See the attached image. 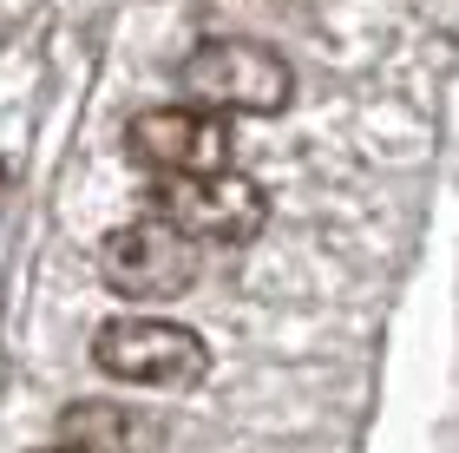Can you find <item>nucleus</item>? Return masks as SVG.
Wrapping results in <instances>:
<instances>
[{
    "mask_svg": "<svg viewBox=\"0 0 459 453\" xmlns=\"http://www.w3.org/2000/svg\"><path fill=\"white\" fill-rule=\"evenodd\" d=\"M92 362L99 375H112L125 388H164V395H191L211 375V342L184 322H158V316H118L92 335Z\"/></svg>",
    "mask_w": 459,
    "mask_h": 453,
    "instance_id": "nucleus-1",
    "label": "nucleus"
},
{
    "mask_svg": "<svg viewBox=\"0 0 459 453\" xmlns=\"http://www.w3.org/2000/svg\"><path fill=\"white\" fill-rule=\"evenodd\" d=\"M184 92L197 99L204 112L217 118H269L289 106V59L276 47H263V39H204V47H191V59H184Z\"/></svg>",
    "mask_w": 459,
    "mask_h": 453,
    "instance_id": "nucleus-2",
    "label": "nucleus"
},
{
    "mask_svg": "<svg viewBox=\"0 0 459 453\" xmlns=\"http://www.w3.org/2000/svg\"><path fill=\"white\" fill-rule=\"evenodd\" d=\"M144 217L171 223L191 243H249L269 223V191L243 171H217V178H164L144 197Z\"/></svg>",
    "mask_w": 459,
    "mask_h": 453,
    "instance_id": "nucleus-3",
    "label": "nucleus"
},
{
    "mask_svg": "<svg viewBox=\"0 0 459 453\" xmlns=\"http://www.w3.org/2000/svg\"><path fill=\"white\" fill-rule=\"evenodd\" d=\"M197 270H204L197 243L178 237L171 223H158V217L118 223V231L99 243V283H106L118 302H178V296H191Z\"/></svg>",
    "mask_w": 459,
    "mask_h": 453,
    "instance_id": "nucleus-4",
    "label": "nucleus"
},
{
    "mask_svg": "<svg viewBox=\"0 0 459 453\" xmlns=\"http://www.w3.org/2000/svg\"><path fill=\"white\" fill-rule=\"evenodd\" d=\"M125 152L132 164H144L152 178H217L237 171V138L230 118L204 112V106H152L125 126Z\"/></svg>",
    "mask_w": 459,
    "mask_h": 453,
    "instance_id": "nucleus-5",
    "label": "nucleus"
},
{
    "mask_svg": "<svg viewBox=\"0 0 459 453\" xmlns=\"http://www.w3.org/2000/svg\"><path fill=\"white\" fill-rule=\"evenodd\" d=\"M132 434H138V421L118 414V407H66L59 414V440L79 453H125Z\"/></svg>",
    "mask_w": 459,
    "mask_h": 453,
    "instance_id": "nucleus-6",
    "label": "nucleus"
},
{
    "mask_svg": "<svg viewBox=\"0 0 459 453\" xmlns=\"http://www.w3.org/2000/svg\"><path fill=\"white\" fill-rule=\"evenodd\" d=\"M39 453H79V447H66V440H53V447H39Z\"/></svg>",
    "mask_w": 459,
    "mask_h": 453,
    "instance_id": "nucleus-7",
    "label": "nucleus"
}]
</instances>
